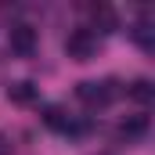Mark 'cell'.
Returning a JSON list of instances; mask_svg holds the SVG:
<instances>
[{"label": "cell", "instance_id": "obj_1", "mask_svg": "<svg viewBox=\"0 0 155 155\" xmlns=\"http://www.w3.org/2000/svg\"><path fill=\"white\" fill-rule=\"evenodd\" d=\"M76 97L87 105V108H105V105H112L119 97V90H116V83L112 79H83L76 87Z\"/></svg>", "mask_w": 155, "mask_h": 155}, {"label": "cell", "instance_id": "obj_2", "mask_svg": "<svg viewBox=\"0 0 155 155\" xmlns=\"http://www.w3.org/2000/svg\"><path fill=\"white\" fill-rule=\"evenodd\" d=\"M94 51H97V36H94L90 29H72V33H69V40H65V54H69L72 61H90Z\"/></svg>", "mask_w": 155, "mask_h": 155}, {"label": "cell", "instance_id": "obj_3", "mask_svg": "<svg viewBox=\"0 0 155 155\" xmlns=\"http://www.w3.org/2000/svg\"><path fill=\"white\" fill-rule=\"evenodd\" d=\"M7 43H11V51H15L18 58H29V54L36 51V29H33L29 22H15V25L7 29Z\"/></svg>", "mask_w": 155, "mask_h": 155}, {"label": "cell", "instance_id": "obj_4", "mask_svg": "<svg viewBox=\"0 0 155 155\" xmlns=\"http://www.w3.org/2000/svg\"><path fill=\"white\" fill-rule=\"evenodd\" d=\"M130 36H134V43H137L141 51H155V22H152V11H144V15L134 22Z\"/></svg>", "mask_w": 155, "mask_h": 155}, {"label": "cell", "instance_id": "obj_5", "mask_svg": "<svg viewBox=\"0 0 155 155\" xmlns=\"http://www.w3.org/2000/svg\"><path fill=\"white\" fill-rule=\"evenodd\" d=\"M90 22H94V36H105V33H112L116 29V11L108 7V4H94L90 7Z\"/></svg>", "mask_w": 155, "mask_h": 155}, {"label": "cell", "instance_id": "obj_6", "mask_svg": "<svg viewBox=\"0 0 155 155\" xmlns=\"http://www.w3.org/2000/svg\"><path fill=\"white\" fill-rule=\"evenodd\" d=\"M36 83H29V79H18V83H11V87H7V97H11V101H15V105H33V101H36Z\"/></svg>", "mask_w": 155, "mask_h": 155}, {"label": "cell", "instance_id": "obj_7", "mask_svg": "<svg viewBox=\"0 0 155 155\" xmlns=\"http://www.w3.org/2000/svg\"><path fill=\"white\" fill-rule=\"evenodd\" d=\"M40 119H43V126H51V130H69V123H72V116H69L61 105H47V108L40 112Z\"/></svg>", "mask_w": 155, "mask_h": 155}, {"label": "cell", "instance_id": "obj_8", "mask_svg": "<svg viewBox=\"0 0 155 155\" xmlns=\"http://www.w3.org/2000/svg\"><path fill=\"white\" fill-rule=\"evenodd\" d=\"M126 97H134V101L148 105V101L155 97V87H152V79H134V83L126 87Z\"/></svg>", "mask_w": 155, "mask_h": 155}, {"label": "cell", "instance_id": "obj_9", "mask_svg": "<svg viewBox=\"0 0 155 155\" xmlns=\"http://www.w3.org/2000/svg\"><path fill=\"white\" fill-rule=\"evenodd\" d=\"M144 130H148V116H130L123 126H119V134H123L126 141H130V137H141Z\"/></svg>", "mask_w": 155, "mask_h": 155}, {"label": "cell", "instance_id": "obj_10", "mask_svg": "<svg viewBox=\"0 0 155 155\" xmlns=\"http://www.w3.org/2000/svg\"><path fill=\"white\" fill-rule=\"evenodd\" d=\"M15 152V141H11V134H0V155H11Z\"/></svg>", "mask_w": 155, "mask_h": 155}]
</instances>
